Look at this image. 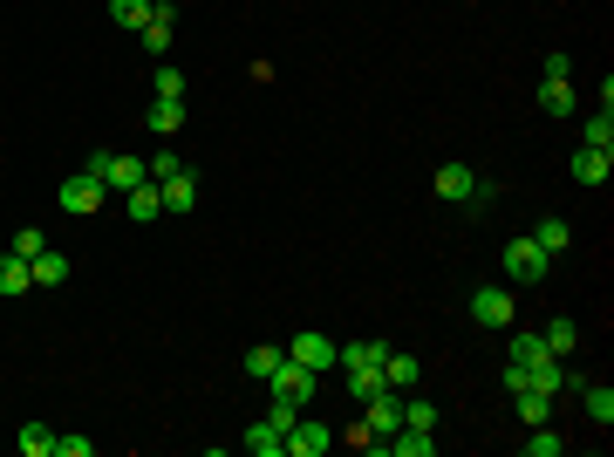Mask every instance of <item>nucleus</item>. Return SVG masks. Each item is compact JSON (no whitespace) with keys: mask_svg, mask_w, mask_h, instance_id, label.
I'll list each match as a JSON object with an SVG mask.
<instances>
[{"mask_svg":"<svg viewBox=\"0 0 614 457\" xmlns=\"http://www.w3.org/2000/svg\"><path fill=\"white\" fill-rule=\"evenodd\" d=\"M123 212H130L137 226L164 219V191H157V178H144V185H130V191H123Z\"/></svg>","mask_w":614,"mask_h":457,"instance_id":"9d476101","label":"nucleus"},{"mask_svg":"<svg viewBox=\"0 0 614 457\" xmlns=\"http://www.w3.org/2000/svg\"><path fill=\"white\" fill-rule=\"evenodd\" d=\"M526 239H533L539 253H567V246H574V226H567V219H539Z\"/></svg>","mask_w":614,"mask_h":457,"instance_id":"2eb2a0df","label":"nucleus"},{"mask_svg":"<svg viewBox=\"0 0 614 457\" xmlns=\"http://www.w3.org/2000/svg\"><path fill=\"white\" fill-rule=\"evenodd\" d=\"M328 444H335V430H328V423H307V417H294V430H287V451H294V457H321Z\"/></svg>","mask_w":614,"mask_h":457,"instance_id":"9b49d317","label":"nucleus"},{"mask_svg":"<svg viewBox=\"0 0 614 457\" xmlns=\"http://www.w3.org/2000/svg\"><path fill=\"white\" fill-rule=\"evenodd\" d=\"M539 355H553L539 335H512V355H505V362H519V369H526V362H539Z\"/></svg>","mask_w":614,"mask_h":457,"instance_id":"473e14b6","label":"nucleus"},{"mask_svg":"<svg viewBox=\"0 0 614 457\" xmlns=\"http://www.w3.org/2000/svg\"><path fill=\"white\" fill-rule=\"evenodd\" d=\"M376 389H389V382H383V369H376V362H362V369H348V396H355V403H369Z\"/></svg>","mask_w":614,"mask_h":457,"instance_id":"5701e85b","label":"nucleus"},{"mask_svg":"<svg viewBox=\"0 0 614 457\" xmlns=\"http://www.w3.org/2000/svg\"><path fill=\"white\" fill-rule=\"evenodd\" d=\"M171 171H185V157H178V151H171V144H164V151L151 157V178H171Z\"/></svg>","mask_w":614,"mask_h":457,"instance_id":"c9c22d12","label":"nucleus"},{"mask_svg":"<svg viewBox=\"0 0 614 457\" xmlns=\"http://www.w3.org/2000/svg\"><path fill=\"white\" fill-rule=\"evenodd\" d=\"M287 355H294L301 369H314V376H328V369H335V342H328V335H314V328H301V335L287 342Z\"/></svg>","mask_w":614,"mask_h":457,"instance_id":"6e6552de","label":"nucleus"},{"mask_svg":"<svg viewBox=\"0 0 614 457\" xmlns=\"http://www.w3.org/2000/svg\"><path fill=\"white\" fill-rule=\"evenodd\" d=\"M280 362H287V348H273V342H260V348H246V376H253V382H267L273 369H280Z\"/></svg>","mask_w":614,"mask_h":457,"instance_id":"aec40b11","label":"nucleus"},{"mask_svg":"<svg viewBox=\"0 0 614 457\" xmlns=\"http://www.w3.org/2000/svg\"><path fill=\"white\" fill-rule=\"evenodd\" d=\"M512 314H519L512 287H478V294H471V321H478V328H512Z\"/></svg>","mask_w":614,"mask_h":457,"instance_id":"20e7f679","label":"nucleus"},{"mask_svg":"<svg viewBox=\"0 0 614 457\" xmlns=\"http://www.w3.org/2000/svg\"><path fill=\"white\" fill-rule=\"evenodd\" d=\"M28 267H35V287H62V280H69V253H55V246H41L35 260H28Z\"/></svg>","mask_w":614,"mask_h":457,"instance_id":"f3484780","label":"nucleus"},{"mask_svg":"<svg viewBox=\"0 0 614 457\" xmlns=\"http://www.w3.org/2000/svg\"><path fill=\"white\" fill-rule=\"evenodd\" d=\"M14 444H21V457H55V430H48V423H21Z\"/></svg>","mask_w":614,"mask_h":457,"instance_id":"4be33fe9","label":"nucleus"},{"mask_svg":"<svg viewBox=\"0 0 614 457\" xmlns=\"http://www.w3.org/2000/svg\"><path fill=\"white\" fill-rule=\"evenodd\" d=\"M383 451H396V457H437V437H430V430H410V423H403V430L389 437Z\"/></svg>","mask_w":614,"mask_h":457,"instance_id":"a211bd4d","label":"nucleus"},{"mask_svg":"<svg viewBox=\"0 0 614 457\" xmlns=\"http://www.w3.org/2000/svg\"><path fill=\"white\" fill-rule=\"evenodd\" d=\"M171 28H178V7H171V0H151V21H144L137 35H144L151 55H171Z\"/></svg>","mask_w":614,"mask_h":457,"instance_id":"1a4fd4ad","label":"nucleus"},{"mask_svg":"<svg viewBox=\"0 0 614 457\" xmlns=\"http://www.w3.org/2000/svg\"><path fill=\"white\" fill-rule=\"evenodd\" d=\"M437 198H444V205H471V212H492L499 191L485 185L471 164H437Z\"/></svg>","mask_w":614,"mask_h":457,"instance_id":"f257e3e1","label":"nucleus"},{"mask_svg":"<svg viewBox=\"0 0 614 457\" xmlns=\"http://www.w3.org/2000/svg\"><path fill=\"white\" fill-rule=\"evenodd\" d=\"M110 21L116 28H144V21H151V0H110Z\"/></svg>","mask_w":614,"mask_h":457,"instance_id":"c756f323","label":"nucleus"},{"mask_svg":"<svg viewBox=\"0 0 614 457\" xmlns=\"http://www.w3.org/2000/svg\"><path fill=\"white\" fill-rule=\"evenodd\" d=\"M580 144H587V151H614V116L594 110V116H587V130H580Z\"/></svg>","mask_w":614,"mask_h":457,"instance_id":"b1692460","label":"nucleus"},{"mask_svg":"<svg viewBox=\"0 0 614 457\" xmlns=\"http://www.w3.org/2000/svg\"><path fill=\"white\" fill-rule=\"evenodd\" d=\"M151 89L157 96H171V103H185V76L171 69V62H157V76H151Z\"/></svg>","mask_w":614,"mask_h":457,"instance_id":"2f4dec72","label":"nucleus"},{"mask_svg":"<svg viewBox=\"0 0 614 457\" xmlns=\"http://www.w3.org/2000/svg\"><path fill=\"white\" fill-rule=\"evenodd\" d=\"M28 287H35V267H28V260L7 246V253H0V294L14 301V294H28Z\"/></svg>","mask_w":614,"mask_h":457,"instance_id":"ddd939ff","label":"nucleus"},{"mask_svg":"<svg viewBox=\"0 0 614 457\" xmlns=\"http://www.w3.org/2000/svg\"><path fill=\"white\" fill-rule=\"evenodd\" d=\"M267 382H273V396H287V403H301V410H307V396L321 389V376H314V369H301L294 355H287V362H280V369H273Z\"/></svg>","mask_w":614,"mask_h":457,"instance_id":"423d86ee","label":"nucleus"},{"mask_svg":"<svg viewBox=\"0 0 614 457\" xmlns=\"http://www.w3.org/2000/svg\"><path fill=\"white\" fill-rule=\"evenodd\" d=\"M55 198H62V212H76V219H89V212H103V205H110V191L96 185L89 171H69V178L55 185Z\"/></svg>","mask_w":614,"mask_h":457,"instance_id":"7ed1b4c3","label":"nucleus"},{"mask_svg":"<svg viewBox=\"0 0 614 457\" xmlns=\"http://www.w3.org/2000/svg\"><path fill=\"white\" fill-rule=\"evenodd\" d=\"M539 342L553 348V355H574V348H580V328L567 321V314H560V321H546V335H539Z\"/></svg>","mask_w":614,"mask_h":457,"instance_id":"393cba45","label":"nucleus"},{"mask_svg":"<svg viewBox=\"0 0 614 457\" xmlns=\"http://www.w3.org/2000/svg\"><path fill=\"white\" fill-rule=\"evenodd\" d=\"M144 123H151L157 137H171V130L185 123V103H171V96H157V103H151V116H144Z\"/></svg>","mask_w":614,"mask_h":457,"instance_id":"a878e982","label":"nucleus"},{"mask_svg":"<svg viewBox=\"0 0 614 457\" xmlns=\"http://www.w3.org/2000/svg\"><path fill=\"white\" fill-rule=\"evenodd\" d=\"M546 260H553V253H539L533 239H512V246H505V273H512L519 287H533V280H546Z\"/></svg>","mask_w":614,"mask_h":457,"instance_id":"0eeeda50","label":"nucleus"},{"mask_svg":"<svg viewBox=\"0 0 614 457\" xmlns=\"http://www.w3.org/2000/svg\"><path fill=\"white\" fill-rule=\"evenodd\" d=\"M417 376H423V369H417V355H396V348H389V362H383V382H389V389L403 396V389H410Z\"/></svg>","mask_w":614,"mask_h":457,"instance_id":"412c9836","label":"nucleus"},{"mask_svg":"<svg viewBox=\"0 0 614 457\" xmlns=\"http://www.w3.org/2000/svg\"><path fill=\"white\" fill-rule=\"evenodd\" d=\"M362 423H369V430H376V437H396V430H403V396H396V389H376V396H369V403H362Z\"/></svg>","mask_w":614,"mask_h":457,"instance_id":"39448f33","label":"nucleus"},{"mask_svg":"<svg viewBox=\"0 0 614 457\" xmlns=\"http://www.w3.org/2000/svg\"><path fill=\"white\" fill-rule=\"evenodd\" d=\"M546 82H574V55H546Z\"/></svg>","mask_w":614,"mask_h":457,"instance_id":"e433bc0d","label":"nucleus"},{"mask_svg":"<svg viewBox=\"0 0 614 457\" xmlns=\"http://www.w3.org/2000/svg\"><path fill=\"white\" fill-rule=\"evenodd\" d=\"M239 444H246V451H253V457H280V451H287V437H280V430H273L267 417L253 423V430H246V437H239Z\"/></svg>","mask_w":614,"mask_h":457,"instance_id":"6ab92c4d","label":"nucleus"},{"mask_svg":"<svg viewBox=\"0 0 614 457\" xmlns=\"http://www.w3.org/2000/svg\"><path fill=\"white\" fill-rule=\"evenodd\" d=\"M82 171H89L103 191H130V185H144V178H151V164H144V157H123V151H96Z\"/></svg>","mask_w":614,"mask_h":457,"instance_id":"f03ea898","label":"nucleus"},{"mask_svg":"<svg viewBox=\"0 0 614 457\" xmlns=\"http://www.w3.org/2000/svg\"><path fill=\"white\" fill-rule=\"evenodd\" d=\"M567 451V437H553L546 423H533V437H526V457H560Z\"/></svg>","mask_w":614,"mask_h":457,"instance_id":"7c9ffc66","label":"nucleus"},{"mask_svg":"<svg viewBox=\"0 0 614 457\" xmlns=\"http://www.w3.org/2000/svg\"><path fill=\"white\" fill-rule=\"evenodd\" d=\"M539 103L546 116H574V82H539Z\"/></svg>","mask_w":614,"mask_h":457,"instance_id":"bb28decb","label":"nucleus"},{"mask_svg":"<svg viewBox=\"0 0 614 457\" xmlns=\"http://www.w3.org/2000/svg\"><path fill=\"white\" fill-rule=\"evenodd\" d=\"M512 403H519V417H526V423H546V410H553L546 389H512Z\"/></svg>","mask_w":614,"mask_h":457,"instance_id":"cd10ccee","label":"nucleus"},{"mask_svg":"<svg viewBox=\"0 0 614 457\" xmlns=\"http://www.w3.org/2000/svg\"><path fill=\"white\" fill-rule=\"evenodd\" d=\"M608 171H614V151H587V144L574 151V178L580 185H608Z\"/></svg>","mask_w":614,"mask_h":457,"instance_id":"4468645a","label":"nucleus"},{"mask_svg":"<svg viewBox=\"0 0 614 457\" xmlns=\"http://www.w3.org/2000/svg\"><path fill=\"white\" fill-rule=\"evenodd\" d=\"M294 417H301V403H287V396H273V410H267V423H273V430H280V437H287V430H294Z\"/></svg>","mask_w":614,"mask_h":457,"instance_id":"72a5a7b5","label":"nucleus"},{"mask_svg":"<svg viewBox=\"0 0 614 457\" xmlns=\"http://www.w3.org/2000/svg\"><path fill=\"white\" fill-rule=\"evenodd\" d=\"M89 451H96L89 437H55V457H89Z\"/></svg>","mask_w":614,"mask_h":457,"instance_id":"4c0bfd02","label":"nucleus"},{"mask_svg":"<svg viewBox=\"0 0 614 457\" xmlns=\"http://www.w3.org/2000/svg\"><path fill=\"white\" fill-rule=\"evenodd\" d=\"M403 423H410V430H437V403H423V396L403 389Z\"/></svg>","mask_w":614,"mask_h":457,"instance_id":"c85d7f7f","label":"nucleus"},{"mask_svg":"<svg viewBox=\"0 0 614 457\" xmlns=\"http://www.w3.org/2000/svg\"><path fill=\"white\" fill-rule=\"evenodd\" d=\"M41 246H48V239H41V232H35V226H21V232H14V253H21V260H35Z\"/></svg>","mask_w":614,"mask_h":457,"instance_id":"f704fd0d","label":"nucleus"},{"mask_svg":"<svg viewBox=\"0 0 614 457\" xmlns=\"http://www.w3.org/2000/svg\"><path fill=\"white\" fill-rule=\"evenodd\" d=\"M157 191H164V212H192V205H198L192 164H185V171H171V178H157Z\"/></svg>","mask_w":614,"mask_h":457,"instance_id":"f8f14e48","label":"nucleus"},{"mask_svg":"<svg viewBox=\"0 0 614 457\" xmlns=\"http://www.w3.org/2000/svg\"><path fill=\"white\" fill-rule=\"evenodd\" d=\"M580 403H587V417L601 423V430L614 423V389H608V382H594V376H587V382H580Z\"/></svg>","mask_w":614,"mask_h":457,"instance_id":"dca6fc26","label":"nucleus"}]
</instances>
